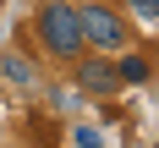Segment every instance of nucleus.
Returning a JSON list of instances; mask_svg holds the SVG:
<instances>
[{"mask_svg":"<svg viewBox=\"0 0 159 148\" xmlns=\"http://www.w3.org/2000/svg\"><path fill=\"white\" fill-rule=\"evenodd\" d=\"M49 110H55V115H71V110H77V88H55V93H49Z\"/></svg>","mask_w":159,"mask_h":148,"instance_id":"obj_7","label":"nucleus"},{"mask_svg":"<svg viewBox=\"0 0 159 148\" xmlns=\"http://www.w3.org/2000/svg\"><path fill=\"white\" fill-rule=\"evenodd\" d=\"M33 28H39V44H44L55 61H77L82 49H88V44H82V28H77V6H66V0L39 6Z\"/></svg>","mask_w":159,"mask_h":148,"instance_id":"obj_1","label":"nucleus"},{"mask_svg":"<svg viewBox=\"0 0 159 148\" xmlns=\"http://www.w3.org/2000/svg\"><path fill=\"white\" fill-rule=\"evenodd\" d=\"M77 28H82V44H93V49H126V16L110 0L77 6Z\"/></svg>","mask_w":159,"mask_h":148,"instance_id":"obj_2","label":"nucleus"},{"mask_svg":"<svg viewBox=\"0 0 159 148\" xmlns=\"http://www.w3.org/2000/svg\"><path fill=\"white\" fill-rule=\"evenodd\" d=\"M71 143H77V148H104V132H99V126H82V121H77V126H71Z\"/></svg>","mask_w":159,"mask_h":148,"instance_id":"obj_6","label":"nucleus"},{"mask_svg":"<svg viewBox=\"0 0 159 148\" xmlns=\"http://www.w3.org/2000/svg\"><path fill=\"white\" fill-rule=\"evenodd\" d=\"M126 6H132V16H137L143 28H154V22H159V0H126Z\"/></svg>","mask_w":159,"mask_h":148,"instance_id":"obj_8","label":"nucleus"},{"mask_svg":"<svg viewBox=\"0 0 159 148\" xmlns=\"http://www.w3.org/2000/svg\"><path fill=\"white\" fill-rule=\"evenodd\" d=\"M121 82H115V66L110 61H99V55H77V93H88V99H104V93H115Z\"/></svg>","mask_w":159,"mask_h":148,"instance_id":"obj_3","label":"nucleus"},{"mask_svg":"<svg viewBox=\"0 0 159 148\" xmlns=\"http://www.w3.org/2000/svg\"><path fill=\"white\" fill-rule=\"evenodd\" d=\"M6 77L11 82H39V71H33V61H22V55H6Z\"/></svg>","mask_w":159,"mask_h":148,"instance_id":"obj_5","label":"nucleus"},{"mask_svg":"<svg viewBox=\"0 0 159 148\" xmlns=\"http://www.w3.org/2000/svg\"><path fill=\"white\" fill-rule=\"evenodd\" d=\"M154 77V61H148V55H121V61H115V82H121V88H143V82Z\"/></svg>","mask_w":159,"mask_h":148,"instance_id":"obj_4","label":"nucleus"}]
</instances>
